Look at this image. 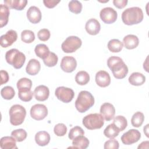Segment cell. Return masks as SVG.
<instances>
[{"label":"cell","instance_id":"1","mask_svg":"<svg viewBox=\"0 0 149 149\" xmlns=\"http://www.w3.org/2000/svg\"><path fill=\"white\" fill-rule=\"evenodd\" d=\"M107 65L112 72L113 76L117 79L125 78L128 73V68L122 58L112 56L107 60Z\"/></svg>","mask_w":149,"mask_h":149},{"label":"cell","instance_id":"2","mask_svg":"<svg viewBox=\"0 0 149 149\" xmlns=\"http://www.w3.org/2000/svg\"><path fill=\"white\" fill-rule=\"evenodd\" d=\"M144 15L142 9L139 7H131L125 9L122 13V20L123 23L131 26L137 24L143 20Z\"/></svg>","mask_w":149,"mask_h":149},{"label":"cell","instance_id":"3","mask_svg":"<svg viewBox=\"0 0 149 149\" xmlns=\"http://www.w3.org/2000/svg\"><path fill=\"white\" fill-rule=\"evenodd\" d=\"M94 104V98L88 91H81L75 101V107L80 113L88 111Z\"/></svg>","mask_w":149,"mask_h":149},{"label":"cell","instance_id":"4","mask_svg":"<svg viewBox=\"0 0 149 149\" xmlns=\"http://www.w3.org/2000/svg\"><path fill=\"white\" fill-rule=\"evenodd\" d=\"M5 59L8 63L15 69H20L26 61L25 55L16 48L8 51L5 54Z\"/></svg>","mask_w":149,"mask_h":149},{"label":"cell","instance_id":"5","mask_svg":"<svg viewBox=\"0 0 149 149\" xmlns=\"http://www.w3.org/2000/svg\"><path fill=\"white\" fill-rule=\"evenodd\" d=\"M26 115V109L19 104L12 105L9 109L10 122L13 126H18L22 124Z\"/></svg>","mask_w":149,"mask_h":149},{"label":"cell","instance_id":"6","mask_svg":"<svg viewBox=\"0 0 149 149\" xmlns=\"http://www.w3.org/2000/svg\"><path fill=\"white\" fill-rule=\"evenodd\" d=\"M104 120V117L100 113H90L83 118V125L89 130L98 129L103 126Z\"/></svg>","mask_w":149,"mask_h":149},{"label":"cell","instance_id":"7","mask_svg":"<svg viewBox=\"0 0 149 149\" xmlns=\"http://www.w3.org/2000/svg\"><path fill=\"white\" fill-rule=\"evenodd\" d=\"M82 44L81 39L77 36L68 37L62 44L61 48L64 52L72 53L80 48Z\"/></svg>","mask_w":149,"mask_h":149},{"label":"cell","instance_id":"8","mask_svg":"<svg viewBox=\"0 0 149 149\" xmlns=\"http://www.w3.org/2000/svg\"><path fill=\"white\" fill-rule=\"evenodd\" d=\"M55 95L59 100L65 103H68L74 98V93L73 90L70 88L60 86L56 88Z\"/></svg>","mask_w":149,"mask_h":149},{"label":"cell","instance_id":"9","mask_svg":"<svg viewBox=\"0 0 149 149\" xmlns=\"http://www.w3.org/2000/svg\"><path fill=\"white\" fill-rule=\"evenodd\" d=\"M100 16L104 23L106 24H112L116 20L118 14L114 9L111 7H106L101 10Z\"/></svg>","mask_w":149,"mask_h":149},{"label":"cell","instance_id":"10","mask_svg":"<svg viewBox=\"0 0 149 149\" xmlns=\"http://www.w3.org/2000/svg\"><path fill=\"white\" fill-rule=\"evenodd\" d=\"M141 138L140 132L136 129H132L121 136V141L125 145H131L137 142Z\"/></svg>","mask_w":149,"mask_h":149},{"label":"cell","instance_id":"11","mask_svg":"<svg viewBox=\"0 0 149 149\" xmlns=\"http://www.w3.org/2000/svg\"><path fill=\"white\" fill-rule=\"evenodd\" d=\"M47 115L48 109L46 106L43 104H35L30 109L31 117L36 120L44 119Z\"/></svg>","mask_w":149,"mask_h":149},{"label":"cell","instance_id":"12","mask_svg":"<svg viewBox=\"0 0 149 149\" xmlns=\"http://www.w3.org/2000/svg\"><path fill=\"white\" fill-rule=\"evenodd\" d=\"M17 38V33L15 30H9L0 38V44L2 48H7L12 45Z\"/></svg>","mask_w":149,"mask_h":149},{"label":"cell","instance_id":"13","mask_svg":"<svg viewBox=\"0 0 149 149\" xmlns=\"http://www.w3.org/2000/svg\"><path fill=\"white\" fill-rule=\"evenodd\" d=\"M60 66L63 72L71 73L76 69L77 62L74 57L66 56L62 58Z\"/></svg>","mask_w":149,"mask_h":149},{"label":"cell","instance_id":"14","mask_svg":"<svg viewBox=\"0 0 149 149\" xmlns=\"http://www.w3.org/2000/svg\"><path fill=\"white\" fill-rule=\"evenodd\" d=\"M100 113L107 121L112 120L115 114L114 106L109 102L104 103L100 107Z\"/></svg>","mask_w":149,"mask_h":149},{"label":"cell","instance_id":"15","mask_svg":"<svg viewBox=\"0 0 149 149\" xmlns=\"http://www.w3.org/2000/svg\"><path fill=\"white\" fill-rule=\"evenodd\" d=\"M27 17L33 24L39 23L42 17L41 12L40 9L35 6H30L27 11Z\"/></svg>","mask_w":149,"mask_h":149},{"label":"cell","instance_id":"16","mask_svg":"<svg viewBox=\"0 0 149 149\" xmlns=\"http://www.w3.org/2000/svg\"><path fill=\"white\" fill-rule=\"evenodd\" d=\"M95 82L101 87H106L111 83V77L105 70H100L95 74Z\"/></svg>","mask_w":149,"mask_h":149},{"label":"cell","instance_id":"17","mask_svg":"<svg viewBox=\"0 0 149 149\" xmlns=\"http://www.w3.org/2000/svg\"><path fill=\"white\" fill-rule=\"evenodd\" d=\"M85 29L89 34L95 36L99 33L101 29V25L97 19L91 18L87 21Z\"/></svg>","mask_w":149,"mask_h":149},{"label":"cell","instance_id":"18","mask_svg":"<svg viewBox=\"0 0 149 149\" xmlns=\"http://www.w3.org/2000/svg\"><path fill=\"white\" fill-rule=\"evenodd\" d=\"M33 93L35 98L39 101L47 100L49 95V88L44 85H40L36 87Z\"/></svg>","mask_w":149,"mask_h":149},{"label":"cell","instance_id":"19","mask_svg":"<svg viewBox=\"0 0 149 149\" xmlns=\"http://www.w3.org/2000/svg\"><path fill=\"white\" fill-rule=\"evenodd\" d=\"M124 47L128 49H132L136 48L139 44V40L138 37L133 34H128L123 39Z\"/></svg>","mask_w":149,"mask_h":149},{"label":"cell","instance_id":"20","mask_svg":"<svg viewBox=\"0 0 149 149\" xmlns=\"http://www.w3.org/2000/svg\"><path fill=\"white\" fill-rule=\"evenodd\" d=\"M41 65L40 62L36 59H31L26 68V73L29 75H36L40 70Z\"/></svg>","mask_w":149,"mask_h":149},{"label":"cell","instance_id":"21","mask_svg":"<svg viewBox=\"0 0 149 149\" xmlns=\"http://www.w3.org/2000/svg\"><path fill=\"white\" fill-rule=\"evenodd\" d=\"M36 143L40 146H45L50 141V135L45 131H40L35 135Z\"/></svg>","mask_w":149,"mask_h":149},{"label":"cell","instance_id":"22","mask_svg":"<svg viewBox=\"0 0 149 149\" xmlns=\"http://www.w3.org/2000/svg\"><path fill=\"white\" fill-rule=\"evenodd\" d=\"M130 84L135 86H139L143 84L146 81V77L139 72L132 73L128 79Z\"/></svg>","mask_w":149,"mask_h":149},{"label":"cell","instance_id":"23","mask_svg":"<svg viewBox=\"0 0 149 149\" xmlns=\"http://www.w3.org/2000/svg\"><path fill=\"white\" fill-rule=\"evenodd\" d=\"M90 144L88 139L84 136L83 135H80L76 137L72 141L73 147L79 149H86L87 148Z\"/></svg>","mask_w":149,"mask_h":149},{"label":"cell","instance_id":"24","mask_svg":"<svg viewBox=\"0 0 149 149\" xmlns=\"http://www.w3.org/2000/svg\"><path fill=\"white\" fill-rule=\"evenodd\" d=\"M16 140L11 136H5L1 139L0 147L2 149L17 148Z\"/></svg>","mask_w":149,"mask_h":149},{"label":"cell","instance_id":"25","mask_svg":"<svg viewBox=\"0 0 149 149\" xmlns=\"http://www.w3.org/2000/svg\"><path fill=\"white\" fill-rule=\"evenodd\" d=\"M5 4L9 8L17 10H23L27 3V0H5Z\"/></svg>","mask_w":149,"mask_h":149},{"label":"cell","instance_id":"26","mask_svg":"<svg viewBox=\"0 0 149 149\" xmlns=\"http://www.w3.org/2000/svg\"><path fill=\"white\" fill-rule=\"evenodd\" d=\"M9 9L6 5H0V24L1 27L6 26L8 22L9 16Z\"/></svg>","mask_w":149,"mask_h":149},{"label":"cell","instance_id":"27","mask_svg":"<svg viewBox=\"0 0 149 149\" xmlns=\"http://www.w3.org/2000/svg\"><path fill=\"white\" fill-rule=\"evenodd\" d=\"M119 132V129L112 123L106 127L104 130V134L108 138L113 139L118 136Z\"/></svg>","mask_w":149,"mask_h":149},{"label":"cell","instance_id":"28","mask_svg":"<svg viewBox=\"0 0 149 149\" xmlns=\"http://www.w3.org/2000/svg\"><path fill=\"white\" fill-rule=\"evenodd\" d=\"M34 51L36 55L42 59L45 58L50 52L48 47L44 44H40L37 45L35 47Z\"/></svg>","mask_w":149,"mask_h":149},{"label":"cell","instance_id":"29","mask_svg":"<svg viewBox=\"0 0 149 149\" xmlns=\"http://www.w3.org/2000/svg\"><path fill=\"white\" fill-rule=\"evenodd\" d=\"M108 49L112 52H119L123 47V43L118 39H112L109 41L107 44Z\"/></svg>","mask_w":149,"mask_h":149},{"label":"cell","instance_id":"30","mask_svg":"<svg viewBox=\"0 0 149 149\" xmlns=\"http://www.w3.org/2000/svg\"><path fill=\"white\" fill-rule=\"evenodd\" d=\"M75 81L79 85H86L90 81V76L86 71H79L76 74Z\"/></svg>","mask_w":149,"mask_h":149},{"label":"cell","instance_id":"31","mask_svg":"<svg viewBox=\"0 0 149 149\" xmlns=\"http://www.w3.org/2000/svg\"><path fill=\"white\" fill-rule=\"evenodd\" d=\"M113 123L119 129L120 132L124 130L127 126V121L126 118L122 115H118L113 118Z\"/></svg>","mask_w":149,"mask_h":149},{"label":"cell","instance_id":"32","mask_svg":"<svg viewBox=\"0 0 149 149\" xmlns=\"http://www.w3.org/2000/svg\"><path fill=\"white\" fill-rule=\"evenodd\" d=\"M144 120V114L141 112H137L133 114L131 119V123L135 127H140Z\"/></svg>","mask_w":149,"mask_h":149},{"label":"cell","instance_id":"33","mask_svg":"<svg viewBox=\"0 0 149 149\" xmlns=\"http://www.w3.org/2000/svg\"><path fill=\"white\" fill-rule=\"evenodd\" d=\"M1 94L2 97L7 100H12L15 95V91L13 87L11 86H5L3 87L1 90Z\"/></svg>","mask_w":149,"mask_h":149},{"label":"cell","instance_id":"34","mask_svg":"<svg viewBox=\"0 0 149 149\" xmlns=\"http://www.w3.org/2000/svg\"><path fill=\"white\" fill-rule=\"evenodd\" d=\"M42 60L44 64L47 66L53 67L57 64L58 58V56L55 53L52 52H50L48 55Z\"/></svg>","mask_w":149,"mask_h":149},{"label":"cell","instance_id":"35","mask_svg":"<svg viewBox=\"0 0 149 149\" xmlns=\"http://www.w3.org/2000/svg\"><path fill=\"white\" fill-rule=\"evenodd\" d=\"M11 136L14 137L17 142H21L24 140L27 136V132L23 129H19L13 130L11 132Z\"/></svg>","mask_w":149,"mask_h":149},{"label":"cell","instance_id":"36","mask_svg":"<svg viewBox=\"0 0 149 149\" xmlns=\"http://www.w3.org/2000/svg\"><path fill=\"white\" fill-rule=\"evenodd\" d=\"M21 40L25 43H31L35 40V35L33 31L30 30H24L21 33Z\"/></svg>","mask_w":149,"mask_h":149},{"label":"cell","instance_id":"37","mask_svg":"<svg viewBox=\"0 0 149 149\" xmlns=\"http://www.w3.org/2000/svg\"><path fill=\"white\" fill-rule=\"evenodd\" d=\"M33 91L31 89H23L20 90L18 92L19 98L23 101L28 102L31 100L33 95Z\"/></svg>","mask_w":149,"mask_h":149},{"label":"cell","instance_id":"38","mask_svg":"<svg viewBox=\"0 0 149 149\" xmlns=\"http://www.w3.org/2000/svg\"><path fill=\"white\" fill-rule=\"evenodd\" d=\"M69 10L74 13L79 14L81 12L82 10V4L81 3L77 0L70 1L68 5Z\"/></svg>","mask_w":149,"mask_h":149},{"label":"cell","instance_id":"39","mask_svg":"<svg viewBox=\"0 0 149 149\" xmlns=\"http://www.w3.org/2000/svg\"><path fill=\"white\" fill-rule=\"evenodd\" d=\"M31 80L26 77L21 78L17 82V87L18 90L23 89H31Z\"/></svg>","mask_w":149,"mask_h":149},{"label":"cell","instance_id":"40","mask_svg":"<svg viewBox=\"0 0 149 149\" xmlns=\"http://www.w3.org/2000/svg\"><path fill=\"white\" fill-rule=\"evenodd\" d=\"M84 132L83 129L80 126H74L72 128L69 133L68 137L70 140H73L76 137L80 135H84Z\"/></svg>","mask_w":149,"mask_h":149},{"label":"cell","instance_id":"41","mask_svg":"<svg viewBox=\"0 0 149 149\" xmlns=\"http://www.w3.org/2000/svg\"><path fill=\"white\" fill-rule=\"evenodd\" d=\"M54 132L57 136H63L67 132V127L63 123H58L54 126Z\"/></svg>","mask_w":149,"mask_h":149},{"label":"cell","instance_id":"42","mask_svg":"<svg viewBox=\"0 0 149 149\" xmlns=\"http://www.w3.org/2000/svg\"><path fill=\"white\" fill-rule=\"evenodd\" d=\"M38 38L42 41H46L49 40L51 36L50 31L47 29H42L38 31L37 33Z\"/></svg>","mask_w":149,"mask_h":149},{"label":"cell","instance_id":"43","mask_svg":"<svg viewBox=\"0 0 149 149\" xmlns=\"http://www.w3.org/2000/svg\"><path fill=\"white\" fill-rule=\"evenodd\" d=\"M119 147V142L115 140L111 139L107 140L104 143V148L105 149H118Z\"/></svg>","mask_w":149,"mask_h":149},{"label":"cell","instance_id":"44","mask_svg":"<svg viewBox=\"0 0 149 149\" xmlns=\"http://www.w3.org/2000/svg\"><path fill=\"white\" fill-rule=\"evenodd\" d=\"M127 0H113V3L115 7L118 9H122L125 8L127 3Z\"/></svg>","mask_w":149,"mask_h":149},{"label":"cell","instance_id":"45","mask_svg":"<svg viewBox=\"0 0 149 149\" xmlns=\"http://www.w3.org/2000/svg\"><path fill=\"white\" fill-rule=\"evenodd\" d=\"M60 2V1L55 0H44L43 3L44 5L48 8H53Z\"/></svg>","mask_w":149,"mask_h":149},{"label":"cell","instance_id":"46","mask_svg":"<svg viewBox=\"0 0 149 149\" xmlns=\"http://www.w3.org/2000/svg\"><path fill=\"white\" fill-rule=\"evenodd\" d=\"M0 73H1V85H2L3 84L6 83L9 81V77L8 73L5 70H1Z\"/></svg>","mask_w":149,"mask_h":149},{"label":"cell","instance_id":"47","mask_svg":"<svg viewBox=\"0 0 149 149\" xmlns=\"http://www.w3.org/2000/svg\"><path fill=\"white\" fill-rule=\"evenodd\" d=\"M148 144H149V141H143L139 146L138 148H148Z\"/></svg>","mask_w":149,"mask_h":149},{"label":"cell","instance_id":"48","mask_svg":"<svg viewBox=\"0 0 149 149\" xmlns=\"http://www.w3.org/2000/svg\"><path fill=\"white\" fill-rule=\"evenodd\" d=\"M148 124H147V125L144 127V133L146 134V136H147V137H148Z\"/></svg>","mask_w":149,"mask_h":149}]
</instances>
